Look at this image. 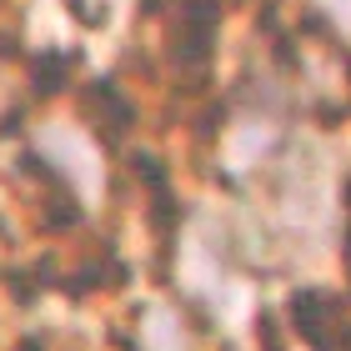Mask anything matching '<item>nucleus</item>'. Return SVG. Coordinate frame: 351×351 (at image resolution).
<instances>
[{
	"instance_id": "f257e3e1",
	"label": "nucleus",
	"mask_w": 351,
	"mask_h": 351,
	"mask_svg": "<svg viewBox=\"0 0 351 351\" xmlns=\"http://www.w3.org/2000/svg\"><path fill=\"white\" fill-rule=\"evenodd\" d=\"M86 110H90L95 136H101L106 146H116V141H121L125 131H131V121H136V106L116 90V81H95L90 101H86Z\"/></svg>"
},
{
	"instance_id": "f03ea898",
	"label": "nucleus",
	"mask_w": 351,
	"mask_h": 351,
	"mask_svg": "<svg viewBox=\"0 0 351 351\" xmlns=\"http://www.w3.org/2000/svg\"><path fill=\"white\" fill-rule=\"evenodd\" d=\"M291 322H296V337L301 341H311L316 351H326L331 346L326 326H337V296H326V291H296L291 296Z\"/></svg>"
},
{
	"instance_id": "7ed1b4c3",
	"label": "nucleus",
	"mask_w": 351,
	"mask_h": 351,
	"mask_svg": "<svg viewBox=\"0 0 351 351\" xmlns=\"http://www.w3.org/2000/svg\"><path fill=\"white\" fill-rule=\"evenodd\" d=\"M211 40H216L211 21H191V15H181V30H176V60H186V66L211 60Z\"/></svg>"
},
{
	"instance_id": "20e7f679",
	"label": "nucleus",
	"mask_w": 351,
	"mask_h": 351,
	"mask_svg": "<svg viewBox=\"0 0 351 351\" xmlns=\"http://www.w3.org/2000/svg\"><path fill=\"white\" fill-rule=\"evenodd\" d=\"M71 71H75V56L40 51V56H36V71H30V86H36V95H56L60 86L71 81Z\"/></svg>"
},
{
	"instance_id": "39448f33",
	"label": "nucleus",
	"mask_w": 351,
	"mask_h": 351,
	"mask_svg": "<svg viewBox=\"0 0 351 351\" xmlns=\"http://www.w3.org/2000/svg\"><path fill=\"white\" fill-rule=\"evenodd\" d=\"M256 337L266 341V351H281V337H276V322H271V316H256Z\"/></svg>"
}]
</instances>
